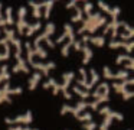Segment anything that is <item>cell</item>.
<instances>
[{
	"instance_id": "obj_1",
	"label": "cell",
	"mask_w": 134,
	"mask_h": 130,
	"mask_svg": "<svg viewBox=\"0 0 134 130\" xmlns=\"http://www.w3.org/2000/svg\"><path fill=\"white\" fill-rule=\"evenodd\" d=\"M107 22H108V19L105 16H101L99 12H97V13H91L90 16H87L84 19L81 28L76 30V33L85 35L87 32H88V33H95L97 29L101 28V26H105V25H107Z\"/></svg>"
},
{
	"instance_id": "obj_2",
	"label": "cell",
	"mask_w": 134,
	"mask_h": 130,
	"mask_svg": "<svg viewBox=\"0 0 134 130\" xmlns=\"http://www.w3.org/2000/svg\"><path fill=\"white\" fill-rule=\"evenodd\" d=\"M10 43L15 46V59H16V65H13L12 71L15 72V74H18V72L29 74V66H27L26 61L22 56V40L18 39V38H15Z\"/></svg>"
},
{
	"instance_id": "obj_3",
	"label": "cell",
	"mask_w": 134,
	"mask_h": 130,
	"mask_svg": "<svg viewBox=\"0 0 134 130\" xmlns=\"http://www.w3.org/2000/svg\"><path fill=\"white\" fill-rule=\"evenodd\" d=\"M133 84H134V78H127V80L121 81V82H114L113 88L117 94L122 95V100L127 101V100L134 97V91L133 90H128V87H131Z\"/></svg>"
},
{
	"instance_id": "obj_4",
	"label": "cell",
	"mask_w": 134,
	"mask_h": 130,
	"mask_svg": "<svg viewBox=\"0 0 134 130\" xmlns=\"http://www.w3.org/2000/svg\"><path fill=\"white\" fill-rule=\"evenodd\" d=\"M23 92V88L22 87H16V88H12L10 87V82H4V85L0 88V104H12V98L10 95H20Z\"/></svg>"
},
{
	"instance_id": "obj_5",
	"label": "cell",
	"mask_w": 134,
	"mask_h": 130,
	"mask_svg": "<svg viewBox=\"0 0 134 130\" xmlns=\"http://www.w3.org/2000/svg\"><path fill=\"white\" fill-rule=\"evenodd\" d=\"M74 78H75V72H72V71H68V72H64V74H62V84H61V91L59 92H62L64 97L66 98L68 101L72 100V94L68 91V88H69V85H71Z\"/></svg>"
},
{
	"instance_id": "obj_6",
	"label": "cell",
	"mask_w": 134,
	"mask_h": 130,
	"mask_svg": "<svg viewBox=\"0 0 134 130\" xmlns=\"http://www.w3.org/2000/svg\"><path fill=\"white\" fill-rule=\"evenodd\" d=\"M33 120V114L30 110H27L26 113H23V114L20 116H16V117L10 118V117H6L4 118V123L6 124H16V126H19V124H30Z\"/></svg>"
},
{
	"instance_id": "obj_7",
	"label": "cell",
	"mask_w": 134,
	"mask_h": 130,
	"mask_svg": "<svg viewBox=\"0 0 134 130\" xmlns=\"http://www.w3.org/2000/svg\"><path fill=\"white\" fill-rule=\"evenodd\" d=\"M102 77L105 78V80H120V81H124L127 80V78H130V74H128V71H125V69H120L118 72H115L114 74L113 71L110 69V66L105 65L104 68H102Z\"/></svg>"
},
{
	"instance_id": "obj_8",
	"label": "cell",
	"mask_w": 134,
	"mask_h": 130,
	"mask_svg": "<svg viewBox=\"0 0 134 130\" xmlns=\"http://www.w3.org/2000/svg\"><path fill=\"white\" fill-rule=\"evenodd\" d=\"M114 118H115V120H118V121H122V120H124V116H122L121 113H118V111H113V110H110V111L104 116L102 123L99 124V130H108Z\"/></svg>"
},
{
	"instance_id": "obj_9",
	"label": "cell",
	"mask_w": 134,
	"mask_h": 130,
	"mask_svg": "<svg viewBox=\"0 0 134 130\" xmlns=\"http://www.w3.org/2000/svg\"><path fill=\"white\" fill-rule=\"evenodd\" d=\"M30 66H32L33 69H36V72H41L43 77H49V71L51 69H55L56 68V64L53 62V61H51V62L48 64H42V62H35V61H32V62L29 64Z\"/></svg>"
},
{
	"instance_id": "obj_10",
	"label": "cell",
	"mask_w": 134,
	"mask_h": 130,
	"mask_svg": "<svg viewBox=\"0 0 134 130\" xmlns=\"http://www.w3.org/2000/svg\"><path fill=\"white\" fill-rule=\"evenodd\" d=\"M55 25H53L52 22H48L46 26H45V30L42 32L39 36H36V39L33 40V48H36V46H39L42 42H43L45 39H48V38H51L53 33H55Z\"/></svg>"
},
{
	"instance_id": "obj_11",
	"label": "cell",
	"mask_w": 134,
	"mask_h": 130,
	"mask_svg": "<svg viewBox=\"0 0 134 130\" xmlns=\"http://www.w3.org/2000/svg\"><path fill=\"white\" fill-rule=\"evenodd\" d=\"M26 14H27V9L25 7V6L19 7V10H18V33H19V36H20V35H25V29H26V26H27Z\"/></svg>"
},
{
	"instance_id": "obj_12",
	"label": "cell",
	"mask_w": 134,
	"mask_h": 130,
	"mask_svg": "<svg viewBox=\"0 0 134 130\" xmlns=\"http://www.w3.org/2000/svg\"><path fill=\"white\" fill-rule=\"evenodd\" d=\"M84 45H88V43H92V45L98 46V48H102L105 45V38L102 36H91V35H82V39L79 40Z\"/></svg>"
},
{
	"instance_id": "obj_13",
	"label": "cell",
	"mask_w": 134,
	"mask_h": 130,
	"mask_svg": "<svg viewBox=\"0 0 134 130\" xmlns=\"http://www.w3.org/2000/svg\"><path fill=\"white\" fill-rule=\"evenodd\" d=\"M108 46H110V49H120V48H122V49L127 51L128 55H131L133 48H134V42H133V40H128V42H122V40H110Z\"/></svg>"
},
{
	"instance_id": "obj_14",
	"label": "cell",
	"mask_w": 134,
	"mask_h": 130,
	"mask_svg": "<svg viewBox=\"0 0 134 130\" xmlns=\"http://www.w3.org/2000/svg\"><path fill=\"white\" fill-rule=\"evenodd\" d=\"M42 88H43V90H49V88H52L53 95H58V94H59V91H61V84H59L58 81L55 80V78L48 77V80L45 81L43 84H42Z\"/></svg>"
},
{
	"instance_id": "obj_15",
	"label": "cell",
	"mask_w": 134,
	"mask_h": 130,
	"mask_svg": "<svg viewBox=\"0 0 134 130\" xmlns=\"http://www.w3.org/2000/svg\"><path fill=\"white\" fill-rule=\"evenodd\" d=\"M92 97L95 98V100L99 97H110V85H108L107 82H101L95 88V91L92 92Z\"/></svg>"
},
{
	"instance_id": "obj_16",
	"label": "cell",
	"mask_w": 134,
	"mask_h": 130,
	"mask_svg": "<svg viewBox=\"0 0 134 130\" xmlns=\"http://www.w3.org/2000/svg\"><path fill=\"white\" fill-rule=\"evenodd\" d=\"M88 106H90V103H88V101L81 100V101H78V103H76V106H74V107L71 106V111L69 113H72V116L76 118L85 108H88Z\"/></svg>"
},
{
	"instance_id": "obj_17",
	"label": "cell",
	"mask_w": 134,
	"mask_h": 130,
	"mask_svg": "<svg viewBox=\"0 0 134 130\" xmlns=\"http://www.w3.org/2000/svg\"><path fill=\"white\" fill-rule=\"evenodd\" d=\"M29 6L32 7V16L35 19H41L42 17V7H43V2H29Z\"/></svg>"
},
{
	"instance_id": "obj_18",
	"label": "cell",
	"mask_w": 134,
	"mask_h": 130,
	"mask_svg": "<svg viewBox=\"0 0 134 130\" xmlns=\"http://www.w3.org/2000/svg\"><path fill=\"white\" fill-rule=\"evenodd\" d=\"M41 28H42V23L39 22V20H38V22H35V23H32V25H30V23H27L26 29H25V35L30 38V36H33V35H35Z\"/></svg>"
},
{
	"instance_id": "obj_19",
	"label": "cell",
	"mask_w": 134,
	"mask_h": 130,
	"mask_svg": "<svg viewBox=\"0 0 134 130\" xmlns=\"http://www.w3.org/2000/svg\"><path fill=\"white\" fill-rule=\"evenodd\" d=\"M41 81H42V74L41 72H35V74L30 77V80H29V90L30 91H35L36 87L39 85Z\"/></svg>"
},
{
	"instance_id": "obj_20",
	"label": "cell",
	"mask_w": 134,
	"mask_h": 130,
	"mask_svg": "<svg viewBox=\"0 0 134 130\" xmlns=\"http://www.w3.org/2000/svg\"><path fill=\"white\" fill-rule=\"evenodd\" d=\"M82 54H84V58H82V65H87L90 64V61L92 59V49L90 48L88 45H82Z\"/></svg>"
},
{
	"instance_id": "obj_21",
	"label": "cell",
	"mask_w": 134,
	"mask_h": 130,
	"mask_svg": "<svg viewBox=\"0 0 134 130\" xmlns=\"http://www.w3.org/2000/svg\"><path fill=\"white\" fill-rule=\"evenodd\" d=\"M90 75H91V78H90V81H88V91L92 90V87L99 81V75H98V72H97L94 68L90 69Z\"/></svg>"
},
{
	"instance_id": "obj_22",
	"label": "cell",
	"mask_w": 134,
	"mask_h": 130,
	"mask_svg": "<svg viewBox=\"0 0 134 130\" xmlns=\"http://www.w3.org/2000/svg\"><path fill=\"white\" fill-rule=\"evenodd\" d=\"M25 49H26V64H30L32 61H35V52H33V46L30 45V42H25Z\"/></svg>"
},
{
	"instance_id": "obj_23",
	"label": "cell",
	"mask_w": 134,
	"mask_h": 130,
	"mask_svg": "<svg viewBox=\"0 0 134 130\" xmlns=\"http://www.w3.org/2000/svg\"><path fill=\"white\" fill-rule=\"evenodd\" d=\"M84 13H82V9H79L78 6L75 7V14H74L72 17H71V22L72 23H82L84 22Z\"/></svg>"
},
{
	"instance_id": "obj_24",
	"label": "cell",
	"mask_w": 134,
	"mask_h": 130,
	"mask_svg": "<svg viewBox=\"0 0 134 130\" xmlns=\"http://www.w3.org/2000/svg\"><path fill=\"white\" fill-rule=\"evenodd\" d=\"M72 91H74V94L79 95V97H81V100H84V101L87 100V98L91 97V92H90V91H85V90L79 88V87H76V85L72 87Z\"/></svg>"
},
{
	"instance_id": "obj_25",
	"label": "cell",
	"mask_w": 134,
	"mask_h": 130,
	"mask_svg": "<svg viewBox=\"0 0 134 130\" xmlns=\"http://www.w3.org/2000/svg\"><path fill=\"white\" fill-rule=\"evenodd\" d=\"M53 4H55V2H43V17L45 19H49L51 17V13H52V9H53Z\"/></svg>"
},
{
	"instance_id": "obj_26",
	"label": "cell",
	"mask_w": 134,
	"mask_h": 130,
	"mask_svg": "<svg viewBox=\"0 0 134 130\" xmlns=\"http://www.w3.org/2000/svg\"><path fill=\"white\" fill-rule=\"evenodd\" d=\"M9 80H10V72L7 71V65H2L0 66V84L7 82Z\"/></svg>"
},
{
	"instance_id": "obj_27",
	"label": "cell",
	"mask_w": 134,
	"mask_h": 130,
	"mask_svg": "<svg viewBox=\"0 0 134 130\" xmlns=\"http://www.w3.org/2000/svg\"><path fill=\"white\" fill-rule=\"evenodd\" d=\"M122 62H134V58L131 56V55H128V54H120L118 56L115 58V64L117 65H121Z\"/></svg>"
},
{
	"instance_id": "obj_28",
	"label": "cell",
	"mask_w": 134,
	"mask_h": 130,
	"mask_svg": "<svg viewBox=\"0 0 134 130\" xmlns=\"http://www.w3.org/2000/svg\"><path fill=\"white\" fill-rule=\"evenodd\" d=\"M4 20L7 22V26H12L15 23V19H13V7L7 6L6 12H4Z\"/></svg>"
},
{
	"instance_id": "obj_29",
	"label": "cell",
	"mask_w": 134,
	"mask_h": 130,
	"mask_svg": "<svg viewBox=\"0 0 134 130\" xmlns=\"http://www.w3.org/2000/svg\"><path fill=\"white\" fill-rule=\"evenodd\" d=\"M33 52H35V56H39V58H42V59L48 58V51H46V49H45L42 45L33 48Z\"/></svg>"
},
{
	"instance_id": "obj_30",
	"label": "cell",
	"mask_w": 134,
	"mask_h": 130,
	"mask_svg": "<svg viewBox=\"0 0 134 130\" xmlns=\"http://www.w3.org/2000/svg\"><path fill=\"white\" fill-rule=\"evenodd\" d=\"M2 33H4V38H6V40H7V43H10L13 39H15V33L16 32L13 30V29H7V28H4L3 30H2Z\"/></svg>"
},
{
	"instance_id": "obj_31",
	"label": "cell",
	"mask_w": 134,
	"mask_h": 130,
	"mask_svg": "<svg viewBox=\"0 0 134 130\" xmlns=\"http://www.w3.org/2000/svg\"><path fill=\"white\" fill-rule=\"evenodd\" d=\"M4 52H0V62L2 61H9L10 58V45L9 43H4Z\"/></svg>"
},
{
	"instance_id": "obj_32",
	"label": "cell",
	"mask_w": 134,
	"mask_h": 130,
	"mask_svg": "<svg viewBox=\"0 0 134 130\" xmlns=\"http://www.w3.org/2000/svg\"><path fill=\"white\" fill-rule=\"evenodd\" d=\"M76 120L81 123H90V121H92V116H91V113H82L76 117Z\"/></svg>"
},
{
	"instance_id": "obj_33",
	"label": "cell",
	"mask_w": 134,
	"mask_h": 130,
	"mask_svg": "<svg viewBox=\"0 0 134 130\" xmlns=\"http://www.w3.org/2000/svg\"><path fill=\"white\" fill-rule=\"evenodd\" d=\"M72 45H74V43H69V42H66L64 46H62V51H61L62 56H65V58H66L68 55H69V51H71V48H72Z\"/></svg>"
},
{
	"instance_id": "obj_34",
	"label": "cell",
	"mask_w": 134,
	"mask_h": 130,
	"mask_svg": "<svg viewBox=\"0 0 134 130\" xmlns=\"http://www.w3.org/2000/svg\"><path fill=\"white\" fill-rule=\"evenodd\" d=\"M98 7L101 9L102 12L108 13V14H111V10H113V7H111V6H108L107 3H104V2H98Z\"/></svg>"
},
{
	"instance_id": "obj_35",
	"label": "cell",
	"mask_w": 134,
	"mask_h": 130,
	"mask_svg": "<svg viewBox=\"0 0 134 130\" xmlns=\"http://www.w3.org/2000/svg\"><path fill=\"white\" fill-rule=\"evenodd\" d=\"M92 7H94L92 3H85V4H84V10H82V13L87 14V16H90V14L92 13Z\"/></svg>"
},
{
	"instance_id": "obj_36",
	"label": "cell",
	"mask_w": 134,
	"mask_h": 130,
	"mask_svg": "<svg viewBox=\"0 0 134 130\" xmlns=\"http://www.w3.org/2000/svg\"><path fill=\"white\" fill-rule=\"evenodd\" d=\"M82 127H84V130H95L97 129V123L95 121H90V123L82 124Z\"/></svg>"
},
{
	"instance_id": "obj_37",
	"label": "cell",
	"mask_w": 134,
	"mask_h": 130,
	"mask_svg": "<svg viewBox=\"0 0 134 130\" xmlns=\"http://www.w3.org/2000/svg\"><path fill=\"white\" fill-rule=\"evenodd\" d=\"M69 111H71V106H69V104H64V106L61 107V116L68 114Z\"/></svg>"
},
{
	"instance_id": "obj_38",
	"label": "cell",
	"mask_w": 134,
	"mask_h": 130,
	"mask_svg": "<svg viewBox=\"0 0 134 130\" xmlns=\"http://www.w3.org/2000/svg\"><path fill=\"white\" fill-rule=\"evenodd\" d=\"M72 48L75 49L76 52H81L82 51V43L79 42V40H75V42H74V45H72Z\"/></svg>"
},
{
	"instance_id": "obj_39",
	"label": "cell",
	"mask_w": 134,
	"mask_h": 130,
	"mask_svg": "<svg viewBox=\"0 0 134 130\" xmlns=\"http://www.w3.org/2000/svg\"><path fill=\"white\" fill-rule=\"evenodd\" d=\"M76 6H78V2H75V0H72V2H68L66 4H65V9H75Z\"/></svg>"
},
{
	"instance_id": "obj_40",
	"label": "cell",
	"mask_w": 134,
	"mask_h": 130,
	"mask_svg": "<svg viewBox=\"0 0 134 130\" xmlns=\"http://www.w3.org/2000/svg\"><path fill=\"white\" fill-rule=\"evenodd\" d=\"M110 107H102V108H99V111H98V114H101V116H105L108 111H110Z\"/></svg>"
},
{
	"instance_id": "obj_41",
	"label": "cell",
	"mask_w": 134,
	"mask_h": 130,
	"mask_svg": "<svg viewBox=\"0 0 134 130\" xmlns=\"http://www.w3.org/2000/svg\"><path fill=\"white\" fill-rule=\"evenodd\" d=\"M124 69L125 71H131V69H134V62H127L124 65Z\"/></svg>"
},
{
	"instance_id": "obj_42",
	"label": "cell",
	"mask_w": 134,
	"mask_h": 130,
	"mask_svg": "<svg viewBox=\"0 0 134 130\" xmlns=\"http://www.w3.org/2000/svg\"><path fill=\"white\" fill-rule=\"evenodd\" d=\"M43 42H46V45L49 46V48H55V42H53V40L51 39V38H48V39H45Z\"/></svg>"
},
{
	"instance_id": "obj_43",
	"label": "cell",
	"mask_w": 134,
	"mask_h": 130,
	"mask_svg": "<svg viewBox=\"0 0 134 130\" xmlns=\"http://www.w3.org/2000/svg\"><path fill=\"white\" fill-rule=\"evenodd\" d=\"M9 130H23V127L22 126H10Z\"/></svg>"
},
{
	"instance_id": "obj_44",
	"label": "cell",
	"mask_w": 134,
	"mask_h": 130,
	"mask_svg": "<svg viewBox=\"0 0 134 130\" xmlns=\"http://www.w3.org/2000/svg\"><path fill=\"white\" fill-rule=\"evenodd\" d=\"M2 7H3V4L0 3V19H3V13H2Z\"/></svg>"
},
{
	"instance_id": "obj_45",
	"label": "cell",
	"mask_w": 134,
	"mask_h": 130,
	"mask_svg": "<svg viewBox=\"0 0 134 130\" xmlns=\"http://www.w3.org/2000/svg\"><path fill=\"white\" fill-rule=\"evenodd\" d=\"M0 35H2V29H0Z\"/></svg>"
}]
</instances>
